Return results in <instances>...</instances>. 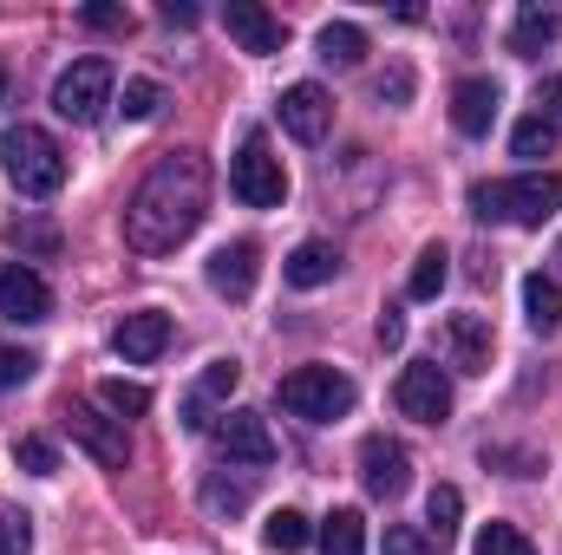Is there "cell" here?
Instances as JSON below:
<instances>
[{
	"mask_svg": "<svg viewBox=\"0 0 562 555\" xmlns=\"http://www.w3.org/2000/svg\"><path fill=\"white\" fill-rule=\"evenodd\" d=\"M157 105H164L157 79H125V118H157Z\"/></svg>",
	"mask_w": 562,
	"mask_h": 555,
	"instance_id": "32",
	"label": "cell"
},
{
	"mask_svg": "<svg viewBox=\"0 0 562 555\" xmlns=\"http://www.w3.org/2000/svg\"><path fill=\"white\" fill-rule=\"evenodd\" d=\"M223 26H229V39H236L243 53H256V59L281 53V39H288V26H281L262 0H229V7H223Z\"/></svg>",
	"mask_w": 562,
	"mask_h": 555,
	"instance_id": "13",
	"label": "cell"
},
{
	"mask_svg": "<svg viewBox=\"0 0 562 555\" xmlns=\"http://www.w3.org/2000/svg\"><path fill=\"white\" fill-rule=\"evenodd\" d=\"M66 431H72V444L92 457V464H105V471H125V457H132V438H125V424L105 412H92V406H66Z\"/></svg>",
	"mask_w": 562,
	"mask_h": 555,
	"instance_id": "7",
	"label": "cell"
},
{
	"mask_svg": "<svg viewBox=\"0 0 562 555\" xmlns=\"http://www.w3.org/2000/svg\"><path fill=\"white\" fill-rule=\"evenodd\" d=\"M79 20L99 26V33H132V7H105V0H99V7H86Z\"/></svg>",
	"mask_w": 562,
	"mask_h": 555,
	"instance_id": "36",
	"label": "cell"
},
{
	"mask_svg": "<svg viewBox=\"0 0 562 555\" xmlns=\"http://www.w3.org/2000/svg\"><path fill=\"white\" fill-rule=\"evenodd\" d=\"M550 39H562V7H524L517 13V26H510V53H537V46H550Z\"/></svg>",
	"mask_w": 562,
	"mask_h": 555,
	"instance_id": "20",
	"label": "cell"
},
{
	"mask_svg": "<svg viewBox=\"0 0 562 555\" xmlns=\"http://www.w3.org/2000/svg\"><path fill=\"white\" fill-rule=\"evenodd\" d=\"M33 366H40V360H33L26 347H0V393L26 386V380H33Z\"/></svg>",
	"mask_w": 562,
	"mask_h": 555,
	"instance_id": "33",
	"label": "cell"
},
{
	"mask_svg": "<svg viewBox=\"0 0 562 555\" xmlns=\"http://www.w3.org/2000/svg\"><path fill=\"white\" fill-rule=\"evenodd\" d=\"M170 314H157V307H138V314H125L119 327H112V347H119V360H132V366H150L164 347H170Z\"/></svg>",
	"mask_w": 562,
	"mask_h": 555,
	"instance_id": "15",
	"label": "cell"
},
{
	"mask_svg": "<svg viewBox=\"0 0 562 555\" xmlns=\"http://www.w3.org/2000/svg\"><path fill=\"white\" fill-rule=\"evenodd\" d=\"M203 216H210V163L196 150H164L125 203V242L138 256H170L203 229Z\"/></svg>",
	"mask_w": 562,
	"mask_h": 555,
	"instance_id": "1",
	"label": "cell"
},
{
	"mask_svg": "<svg viewBox=\"0 0 562 555\" xmlns=\"http://www.w3.org/2000/svg\"><path fill=\"white\" fill-rule=\"evenodd\" d=\"M0 163H7L20 196H53L66 183V150L46 138L40 125H7L0 132Z\"/></svg>",
	"mask_w": 562,
	"mask_h": 555,
	"instance_id": "3",
	"label": "cell"
},
{
	"mask_svg": "<svg viewBox=\"0 0 562 555\" xmlns=\"http://www.w3.org/2000/svg\"><path fill=\"white\" fill-rule=\"evenodd\" d=\"M33 550V517L0 503V555H26Z\"/></svg>",
	"mask_w": 562,
	"mask_h": 555,
	"instance_id": "30",
	"label": "cell"
},
{
	"mask_svg": "<svg viewBox=\"0 0 562 555\" xmlns=\"http://www.w3.org/2000/svg\"><path fill=\"white\" fill-rule=\"evenodd\" d=\"M314 46H321V59H327V66H360V59H367V33H360L353 20H327Z\"/></svg>",
	"mask_w": 562,
	"mask_h": 555,
	"instance_id": "22",
	"label": "cell"
},
{
	"mask_svg": "<svg viewBox=\"0 0 562 555\" xmlns=\"http://www.w3.org/2000/svg\"><path fill=\"white\" fill-rule=\"evenodd\" d=\"M256 275H262V249L243 236V242H223L216 256H210V287L223 294V301H249L256 294Z\"/></svg>",
	"mask_w": 562,
	"mask_h": 555,
	"instance_id": "16",
	"label": "cell"
},
{
	"mask_svg": "<svg viewBox=\"0 0 562 555\" xmlns=\"http://www.w3.org/2000/svg\"><path fill=\"white\" fill-rule=\"evenodd\" d=\"M281 132L301 144H321L334 132V99L314 86V79H301V86H288L281 92Z\"/></svg>",
	"mask_w": 562,
	"mask_h": 555,
	"instance_id": "11",
	"label": "cell"
},
{
	"mask_svg": "<svg viewBox=\"0 0 562 555\" xmlns=\"http://www.w3.org/2000/svg\"><path fill=\"white\" fill-rule=\"evenodd\" d=\"M438 340H445V360H451L458 373H491L497 340H491V320H484V314H451Z\"/></svg>",
	"mask_w": 562,
	"mask_h": 555,
	"instance_id": "14",
	"label": "cell"
},
{
	"mask_svg": "<svg viewBox=\"0 0 562 555\" xmlns=\"http://www.w3.org/2000/svg\"><path fill=\"white\" fill-rule=\"evenodd\" d=\"M164 26H196V7L190 0H164Z\"/></svg>",
	"mask_w": 562,
	"mask_h": 555,
	"instance_id": "41",
	"label": "cell"
},
{
	"mask_svg": "<svg viewBox=\"0 0 562 555\" xmlns=\"http://www.w3.org/2000/svg\"><path fill=\"white\" fill-rule=\"evenodd\" d=\"M530 118H543L550 132H562V72H557V79H543V86H537V112H530Z\"/></svg>",
	"mask_w": 562,
	"mask_h": 555,
	"instance_id": "35",
	"label": "cell"
},
{
	"mask_svg": "<svg viewBox=\"0 0 562 555\" xmlns=\"http://www.w3.org/2000/svg\"><path fill=\"white\" fill-rule=\"evenodd\" d=\"M262 543H269L276 555H301L307 543H314V523H307L301 510H276V517L262 523Z\"/></svg>",
	"mask_w": 562,
	"mask_h": 555,
	"instance_id": "25",
	"label": "cell"
},
{
	"mask_svg": "<svg viewBox=\"0 0 562 555\" xmlns=\"http://www.w3.org/2000/svg\"><path fill=\"white\" fill-rule=\"evenodd\" d=\"M380 555H431V536H419L413 523H386V543Z\"/></svg>",
	"mask_w": 562,
	"mask_h": 555,
	"instance_id": "34",
	"label": "cell"
},
{
	"mask_svg": "<svg viewBox=\"0 0 562 555\" xmlns=\"http://www.w3.org/2000/svg\"><path fill=\"white\" fill-rule=\"evenodd\" d=\"M281 275H288V287H327V281L340 275V256H334V242H301L281 262Z\"/></svg>",
	"mask_w": 562,
	"mask_h": 555,
	"instance_id": "18",
	"label": "cell"
},
{
	"mask_svg": "<svg viewBox=\"0 0 562 555\" xmlns=\"http://www.w3.org/2000/svg\"><path fill=\"white\" fill-rule=\"evenodd\" d=\"M562 209V183L550 170L510 177V183H471V216L484 223H517V229H543Z\"/></svg>",
	"mask_w": 562,
	"mask_h": 555,
	"instance_id": "2",
	"label": "cell"
},
{
	"mask_svg": "<svg viewBox=\"0 0 562 555\" xmlns=\"http://www.w3.org/2000/svg\"><path fill=\"white\" fill-rule=\"evenodd\" d=\"M497 105H504L497 79H458V86H451V125H458L464 138H484V132L497 125Z\"/></svg>",
	"mask_w": 562,
	"mask_h": 555,
	"instance_id": "17",
	"label": "cell"
},
{
	"mask_svg": "<svg viewBox=\"0 0 562 555\" xmlns=\"http://www.w3.org/2000/svg\"><path fill=\"white\" fill-rule=\"evenodd\" d=\"M393 406L406 418H419V424H445L451 418V380L438 366H406L400 386H393Z\"/></svg>",
	"mask_w": 562,
	"mask_h": 555,
	"instance_id": "10",
	"label": "cell"
},
{
	"mask_svg": "<svg viewBox=\"0 0 562 555\" xmlns=\"http://www.w3.org/2000/svg\"><path fill=\"white\" fill-rule=\"evenodd\" d=\"M216 451L223 457H236V464H276V431H269V418L262 412H223L216 424Z\"/></svg>",
	"mask_w": 562,
	"mask_h": 555,
	"instance_id": "12",
	"label": "cell"
},
{
	"mask_svg": "<svg viewBox=\"0 0 562 555\" xmlns=\"http://www.w3.org/2000/svg\"><path fill=\"white\" fill-rule=\"evenodd\" d=\"M7 236H13V242H20V249H53V242H59V236H53V229H46V223H13V229H7Z\"/></svg>",
	"mask_w": 562,
	"mask_h": 555,
	"instance_id": "37",
	"label": "cell"
},
{
	"mask_svg": "<svg viewBox=\"0 0 562 555\" xmlns=\"http://www.w3.org/2000/svg\"><path fill=\"white\" fill-rule=\"evenodd\" d=\"M557 138L562 132H550L543 118H524V125L510 132V150H517V157H543V150H557Z\"/></svg>",
	"mask_w": 562,
	"mask_h": 555,
	"instance_id": "31",
	"label": "cell"
},
{
	"mask_svg": "<svg viewBox=\"0 0 562 555\" xmlns=\"http://www.w3.org/2000/svg\"><path fill=\"white\" fill-rule=\"evenodd\" d=\"M445 281H451V256H445V242H425L419 262H413V275H406V294H413V301H438Z\"/></svg>",
	"mask_w": 562,
	"mask_h": 555,
	"instance_id": "23",
	"label": "cell"
},
{
	"mask_svg": "<svg viewBox=\"0 0 562 555\" xmlns=\"http://www.w3.org/2000/svg\"><path fill=\"white\" fill-rule=\"evenodd\" d=\"M13 464H20L26 477H53V471H59V451H53L46 438H13Z\"/></svg>",
	"mask_w": 562,
	"mask_h": 555,
	"instance_id": "28",
	"label": "cell"
},
{
	"mask_svg": "<svg viewBox=\"0 0 562 555\" xmlns=\"http://www.w3.org/2000/svg\"><path fill=\"white\" fill-rule=\"evenodd\" d=\"M458 517H464V497H458L451 484H438V490L425 497V530H431V543H438V550H451V536H458Z\"/></svg>",
	"mask_w": 562,
	"mask_h": 555,
	"instance_id": "24",
	"label": "cell"
},
{
	"mask_svg": "<svg viewBox=\"0 0 562 555\" xmlns=\"http://www.w3.org/2000/svg\"><path fill=\"white\" fill-rule=\"evenodd\" d=\"M99 406L119 418V424L125 418H144L150 412V386H138V380H99Z\"/></svg>",
	"mask_w": 562,
	"mask_h": 555,
	"instance_id": "26",
	"label": "cell"
},
{
	"mask_svg": "<svg viewBox=\"0 0 562 555\" xmlns=\"http://www.w3.org/2000/svg\"><path fill=\"white\" fill-rule=\"evenodd\" d=\"M112 86H119V72H112V59H72L59 79H53V112L66 118V125H99L105 118V105H112Z\"/></svg>",
	"mask_w": 562,
	"mask_h": 555,
	"instance_id": "5",
	"label": "cell"
},
{
	"mask_svg": "<svg viewBox=\"0 0 562 555\" xmlns=\"http://www.w3.org/2000/svg\"><path fill=\"white\" fill-rule=\"evenodd\" d=\"M477 555H537V543L517 523H484L477 530Z\"/></svg>",
	"mask_w": 562,
	"mask_h": 555,
	"instance_id": "27",
	"label": "cell"
},
{
	"mask_svg": "<svg viewBox=\"0 0 562 555\" xmlns=\"http://www.w3.org/2000/svg\"><path fill=\"white\" fill-rule=\"evenodd\" d=\"M276 399H281V412L307 418V424H327V418L353 412L360 386H353L347 373H334V366H294V373L276 386Z\"/></svg>",
	"mask_w": 562,
	"mask_h": 555,
	"instance_id": "4",
	"label": "cell"
},
{
	"mask_svg": "<svg viewBox=\"0 0 562 555\" xmlns=\"http://www.w3.org/2000/svg\"><path fill=\"white\" fill-rule=\"evenodd\" d=\"M203 497H210V510H243V503H249V490H243V484H210Z\"/></svg>",
	"mask_w": 562,
	"mask_h": 555,
	"instance_id": "38",
	"label": "cell"
},
{
	"mask_svg": "<svg viewBox=\"0 0 562 555\" xmlns=\"http://www.w3.org/2000/svg\"><path fill=\"white\" fill-rule=\"evenodd\" d=\"M236 386H243V366H236V360H210V373L196 380V399L210 406V399H229Z\"/></svg>",
	"mask_w": 562,
	"mask_h": 555,
	"instance_id": "29",
	"label": "cell"
},
{
	"mask_svg": "<svg viewBox=\"0 0 562 555\" xmlns=\"http://www.w3.org/2000/svg\"><path fill=\"white\" fill-rule=\"evenodd\" d=\"M229 190H236L249 209H281V203H288V170H281V157L269 150L262 132H249L243 150L229 157Z\"/></svg>",
	"mask_w": 562,
	"mask_h": 555,
	"instance_id": "6",
	"label": "cell"
},
{
	"mask_svg": "<svg viewBox=\"0 0 562 555\" xmlns=\"http://www.w3.org/2000/svg\"><path fill=\"white\" fill-rule=\"evenodd\" d=\"M524 320H530V333H557L562 327V287L550 275H524Z\"/></svg>",
	"mask_w": 562,
	"mask_h": 555,
	"instance_id": "19",
	"label": "cell"
},
{
	"mask_svg": "<svg viewBox=\"0 0 562 555\" xmlns=\"http://www.w3.org/2000/svg\"><path fill=\"white\" fill-rule=\"evenodd\" d=\"M321 555H367V517L360 510H334L321 530H314Z\"/></svg>",
	"mask_w": 562,
	"mask_h": 555,
	"instance_id": "21",
	"label": "cell"
},
{
	"mask_svg": "<svg viewBox=\"0 0 562 555\" xmlns=\"http://www.w3.org/2000/svg\"><path fill=\"white\" fill-rule=\"evenodd\" d=\"M406 92H413V72H406V66H393V79H380V99L406 105Z\"/></svg>",
	"mask_w": 562,
	"mask_h": 555,
	"instance_id": "39",
	"label": "cell"
},
{
	"mask_svg": "<svg viewBox=\"0 0 562 555\" xmlns=\"http://www.w3.org/2000/svg\"><path fill=\"white\" fill-rule=\"evenodd\" d=\"M380 347H393V353H400V347H406V320H400V314H393V307H386V314H380Z\"/></svg>",
	"mask_w": 562,
	"mask_h": 555,
	"instance_id": "40",
	"label": "cell"
},
{
	"mask_svg": "<svg viewBox=\"0 0 562 555\" xmlns=\"http://www.w3.org/2000/svg\"><path fill=\"white\" fill-rule=\"evenodd\" d=\"M360 484H367L373 497H400V490L413 484V451H406L400 438L373 431V438L360 444Z\"/></svg>",
	"mask_w": 562,
	"mask_h": 555,
	"instance_id": "8",
	"label": "cell"
},
{
	"mask_svg": "<svg viewBox=\"0 0 562 555\" xmlns=\"http://www.w3.org/2000/svg\"><path fill=\"white\" fill-rule=\"evenodd\" d=\"M0 314L20 320V327L53 320V287L40 281V269H26V262H0Z\"/></svg>",
	"mask_w": 562,
	"mask_h": 555,
	"instance_id": "9",
	"label": "cell"
}]
</instances>
